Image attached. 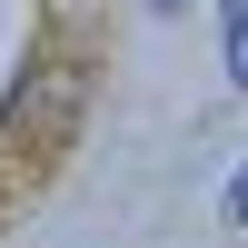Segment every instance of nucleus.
I'll use <instances>...</instances> for the list:
<instances>
[{"mask_svg": "<svg viewBox=\"0 0 248 248\" xmlns=\"http://www.w3.org/2000/svg\"><path fill=\"white\" fill-rule=\"evenodd\" d=\"M218 30H229V79L248 90V0H218Z\"/></svg>", "mask_w": 248, "mask_h": 248, "instance_id": "1", "label": "nucleus"}, {"mask_svg": "<svg viewBox=\"0 0 248 248\" xmlns=\"http://www.w3.org/2000/svg\"><path fill=\"white\" fill-rule=\"evenodd\" d=\"M229 218H238V229H248V169L229 179Z\"/></svg>", "mask_w": 248, "mask_h": 248, "instance_id": "2", "label": "nucleus"}, {"mask_svg": "<svg viewBox=\"0 0 248 248\" xmlns=\"http://www.w3.org/2000/svg\"><path fill=\"white\" fill-rule=\"evenodd\" d=\"M159 10H179V0H159Z\"/></svg>", "mask_w": 248, "mask_h": 248, "instance_id": "3", "label": "nucleus"}]
</instances>
